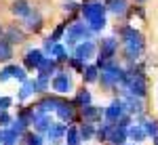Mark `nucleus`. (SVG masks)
<instances>
[{
	"label": "nucleus",
	"instance_id": "1a4fd4ad",
	"mask_svg": "<svg viewBox=\"0 0 158 145\" xmlns=\"http://www.w3.org/2000/svg\"><path fill=\"white\" fill-rule=\"evenodd\" d=\"M21 27H23L25 32H30V34H38V32L44 27V17H42V13L34 6L32 13H30L25 19H21Z\"/></svg>",
	"mask_w": 158,
	"mask_h": 145
},
{
	"label": "nucleus",
	"instance_id": "58836bf2",
	"mask_svg": "<svg viewBox=\"0 0 158 145\" xmlns=\"http://www.w3.org/2000/svg\"><path fill=\"white\" fill-rule=\"evenodd\" d=\"M11 107H13V97H9V95L0 97V111H9Z\"/></svg>",
	"mask_w": 158,
	"mask_h": 145
},
{
	"label": "nucleus",
	"instance_id": "dca6fc26",
	"mask_svg": "<svg viewBox=\"0 0 158 145\" xmlns=\"http://www.w3.org/2000/svg\"><path fill=\"white\" fill-rule=\"evenodd\" d=\"M34 95H36V80L34 78H27L23 84L19 86V91H17V101L19 103H25V101H30Z\"/></svg>",
	"mask_w": 158,
	"mask_h": 145
},
{
	"label": "nucleus",
	"instance_id": "ddd939ff",
	"mask_svg": "<svg viewBox=\"0 0 158 145\" xmlns=\"http://www.w3.org/2000/svg\"><path fill=\"white\" fill-rule=\"evenodd\" d=\"M25 38H27V32H25L21 25L13 23V25H9V27H4V40H6L11 46H15V44H17V46L23 44Z\"/></svg>",
	"mask_w": 158,
	"mask_h": 145
},
{
	"label": "nucleus",
	"instance_id": "f257e3e1",
	"mask_svg": "<svg viewBox=\"0 0 158 145\" xmlns=\"http://www.w3.org/2000/svg\"><path fill=\"white\" fill-rule=\"evenodd\" d=\"M118 34V42H120L122 48V59H124V65H133V63H139L143 50H146V38L139 30H135L133 25L124 23L116 30Z\"/></svg>",
	"mask_w": 158,
	"mask_h": 145
},
{
	"label": "nucleus",
	"instance_id": "f03ea898",
	"mask_svg": "<svg viewBox=\"0 0 158 145\" xmlns=\"http://www.w3.org/2000/svg\"><path fill=\"white\" fill-rule=\"evenodd\" d=\"M106 13H108V6H106L103 0H85L80 4V17L93 34H99L108 25Z\"/></svg>",
	"mask_w": 158,
	"mask_h": 145
},
{
	"label": "nucleus",
	"instance_id": "a878e982",
	"mask_svg": "<svg viewBox=\"0 0 158 145\" xmlns=\"http://www.w3.org/2000/svg\"><path fill=\"white\" fill-rule=\"evenodd\" d=\"M99 80V67L95 63H86L85 72H82V82L85 84H95Z\"/></svg>",
	"mask_w": 158,
	"mask_h": 145
},
{
	"label": "nucleus",
	"instance_id": "b1692460",
	"mask_svg": "<svg viewBox=\"0 0 158 145\" xmlns=\"http://www.w3.org/2000/svg\"><path fill=\"white\" fill-rule=\"evenodd\" d=\"M49 57H53V59L57 61L59 65H65L68 63V59H70V55H68V48H65V44H61V42H55L53 44V48H51Z\"/></svg>",
	"mask_w": 158,
	"mask_h": 145
},
{
	"label": "nucleus",
	"instance_id": "473e14b6",
	"mask_svg": "<svg viewBox=\"0 0 158 145\" xmlns=\"http://www.w3.org/2000/svg\"><path fill=\"white\" fill-rule=\"evenodd\" d=\"M68 25H70V21H63V23H59L53 32L49 34V40H53V42H61L63 40V36H65V30H68Z\"/></svg>",
	"mask_w": 158,
	"mask_h": 145
},
{
	"label": "nucleus",
	"instance_id": "6ab92c4d",
	"mask_svg": "<svg viewBox=\"0 0 158 145\" xmlns=\"http://www.w3.org/2000/svg\"><path fill=\"white\" fill-rule=\"evenodd\" d=\"M127 141H129L127 139V128L112 124L110 135H108V145H127Z\"/></svg>",
	"mask_w": 158,
	"mask_h": 145
},
{
	"label": "nucleus",
	"instance_id": "a211bd4d",
	"mask_svg": "<svg viewBox=\"0 0 158 145\" xmlns=\"http://www.w3.org/2000/svg\"><path fill=\"white\" fill-rule=\"evenodd\" d=\"M127 139H129L131 143L139 145V143H143V141L148 139V135H146V131H143V126H141V124L133 122V124L127 128Z\"/></svg>",
	"mask_w": 158,
	"mask_h": 145
},
{
	"label": "nucleus",
	"instance_id": "cd10ccee",
	"mask_svg": "<svg viewBox=\"0 0 158 145\" xmlns=\"http://www.w3.org/2000/svg\"><path fill=\"white\" fill-rule=\"evenodd\" d=\"M95 124H89V122H80L78 124V133L82 141H95Z\"/></svg>",
	"mask_w": 158,
	"mask_h": 145
},
{
	"label": "nucleus",
	"instance_id": "0eeeda50",
	"mask_svg": "<svg viewBox=\"0 0 158 145\" xmlns=\"http://www.w3.org/2000/svg\"><path fill=\"white\" fill-rule=\"evenodd\" d=\"M72 57H76V59L80 61H91L97 57V42L95 40H85V42H80V44H76V46L72 48Z\"/></svg>",
	"mask_w": 158,
	"mask_h": 145
},
{
	"label": "nucleus",
	"instance_id": "c756f323",
	"mask_svg": "<svg viewBox=\"0 0 158 145\" xmlns=\"http://www.w3.org/2000/svg\"><path fill=\"white\" fill-rule=\"evenodd\" d=\"M21 143H23V145H44V143H47V139H44L42 135L34 133V131L30 128V131L21 137Z\"/></svg>",
	"mask_w": 158,
	"mask_h": 145
},
{
	"label": "nucleus",
	"instance_id": "f8f14e48",
	"mask_svg": "<svg viewBox=\"0 0 158 145\" xmlns=\"http://www.w3.org/2000/svg\"><path fill=\"white\" fill-rule=\"evenodd\" d=\"M53 122H55V120H53V114H42L40 109L34 107V122H32L34 133H38V135H42V137H44Z\"/></svg>",
	"mask_w": 158,
	"mask_h": 145
},
{
	"label": "nucleus",
	"instance_id": "6e6552de",
	"mask_svg": "<svg viewBox=\"0 0 158 145\" xmlns=\"http://www.w3.org/2000/svg\"><path fill=\"white\" fill-rule=\"evenodd\" d=\"M122 116H127V105H124V101H122V99L114 97V99L110 101V105L106 107L103 120H106V122H110V124H116V122L120 120Z\"/></svg>",
	"mask_w": 158,
	"mask_h": 145
},
{
	"label": "nucleus",
	"instance_id": "f704fd0d",
	"mask_svg": "<svg viewBox=\"0 0 158 145\" xmlns=\"http://www.w3.org/2000/svg\"><path fill=\"white\" fill-rule=\"evenodd\" d=\"M85 67H86L85 61L76 59V57H70V59H68V70H74L76 74H82V72H85Z\"/></svg>",
	"mask_w": 158,
	"mask_h": 145
},
{
	"label": "nucleus",
	"instance_id": "5701e85b",
	"mask_svg": "<svg viewBox=\"0 0 158 145\" xmlns=\"http://www.w3.org/2000/svg\"><path fill=\"white\" fill-rule=\"evenodd\" d=\"M15 118L21 120L27 128H32V122H34V105H25V103H21L19 109H17V116H15Z\"/></svg>",
	"mask_w": 158,
	"mask_h": 145
},
{
	"label": "nucleus",
	"instance_id": "c9c22d12",
	"mask_svg": "<svg viewBox=\"0 0 158 145\" xmlns=\"http://www.w3.org/2000/svg\"><path fill=\"white\" fill-rule=\"evenodd\" d=\"M9 128H11L13 133H17L19 137H23V135L27 133V131H30V128L25 126L23 122H21V120H17V118H13V122H11V126H9Z\"/></svg>",
	"mask_w": 158,
	"mask_h": 145
},
{
	"label": "nucleus",
	"instance_id": "a19ab883",
	"mask_svg": "<svg viewBox=\"0 0 158 145\" xmlns=\"http://www.w3.org/2000/svg\"><path fill=\"white\" fill-rule=\"evenodd\" d=\"M0 40H4V25L0 23Z\"/></svg>",
	"mask_w": 158,
	"mask_h": 145
},
{
	"label": "nucleus",
	"instance_id": "4be33fe9",
	"mask_svg": "<svg viewBox=\"0 0 158 145\" xmlns=\"http://www.w3.org/2000/svg\"><path fill=\"white\" fill-rule=\"evenodd\" d=\"M74 105L80 109V107H86V105H91L93 103V95H91V91L89 88H80V91H74V97H72Z\"/></svg>",
	"mask_w": 158,
	"mask_h": 145
},
{
	"label": "nucleus",
	"instance_id": "f3484780",
	"mask_svg": "<svg viewBox=\"0 0 158 145\" xmlns=\"http://www.w3.org/2000/svg\"><path fill=\"white\" fill-rule=\"evenodd\" d=\"M32 2L30 0H13L11 2V13L13 17H17V19H25L30 13H32Z\"/></svg>",
	"mask_w": 158,
	"mask_h": 145
},
{
	"label": "nucleus",
	"instance_id": "c85d7f7f",
	"mask_svg": "<svg viewBox=\"0 0 158 145\" xmlns=\"http://www.w3.org/2000/svg\"><path fill=\"white\" fill-rule=\"evenodd\" d=\"M110 128H112V124L110 122H101V124H97V128H95V141L97 143H108V135H110Z\"/></svg>",
	"mask_w": 158,
	"mask_h": 145
},
{
	"label": "nucleus",
	"instance_id": "37998d69",
	"mask_svg": "<svg viewBox=\"0 0 158 145\" xmlns=\"http://www.w3.org/2000/svg\"><path fill=\"white\" fill-rule=\"evenodd\" d=\"M133 2H137V4H143V2H146V0H133Z\"/></svg>",
	"mask_w": 158,
	"mask_h": 145
},
{
	"label": "nucleus",
	"instance_id": "2eb2a0df",
	"mask_svg": "<svg viewBox=\"0 0 158 145\" xmlns=\"http://www.w3.org/2000/svg\"><path fill=\"white\" fill-rule=\"evenodd\" d=\"M122 101H124V105H127V114L129 116H141L143 111H146V105H143V99H139V97H133V95H124L122 97Z\"/></svg>",
	"mask_w": 158,
	"mask_h": 145
},
{
	"label": "nucleus",
	"instance_id": "72a5a7b5",
	"mask_svg": "<svg viewBox=\"0 0 158 145\" xmlns=\"http://www.w3.org/2000/svg\"><path fill=\"white\" fill-rule=\"evenodd\" d=\"M13 78H15L19 84H23L25 80H27V70H25L23 65H17V63H13Z\"/></svg>",
	"mask_w": 158,
	"mask_h": 145
},
{
	"label": "nucleus",
	"instance_id": "7c9ffc66",
	"mask_svg": "<svg viewBox=\"0 0 158 145\" xmlns=\"http://www.w3.org/2000/svg\"><path fill=\"white\" fill-rule=\"evenodd\" d=\"M15 50L6 40H0V63H13Z\"/></svg>",
	"mask_w": 158,
	"mask_h": 145
},
{
	"label": "nucleus",
	"instance_id": "79ce46f5",
	"mask_svg": "<svg viewBox=\"0 0 158 145\" xmlns=\"http://www.w3.org/2000/svg\"><path fill=\"white\" fill-rule=\"evenodd\" d=\"M152 145H158V135H156V137H152Z\"/></svg>",
	"mask_w": 158,
	"mask_h": 145
},
{
	"label": "nucleus",
	"instance_id": "423d86ee",
	"mask_svg": "<svg viewBox=\"0 0 158 145\" xmlns=\"http://www.w3.org/2000/svg\"><path fill=\"white\" fill-rule=\"evenodd\" d=\"M103 114H106V107L95 105V103H91V105H86V107L78 109V118H80V122H89V124H95V126L103 122Z\"/></svg>",
	"mask_w": 158,
	"mask_h": 145
},
{
	"label": "nucleus",
	"instance_id": "39448f33",
	"mask_svg": "<svg viewBox=\"0 0 158 145\" xmlns=\"http://www.w3.org/2000/svg\"><path fill=\"white\" fill-rule=\"evenodd\" d=\"M55 116L59 118V122L63 124H68V126H72V124H80V118H78V107L74 105L72 99H68V97H63L59 103V107L55 111Z\"/></svg>",
	"mask_w": 158,
	"mask_h": 145
},
{
	"label": "nucleus",
	"instance_id": "a18cd8bd",
	"mask_svg": "<svg viewBox=\"0 0 158 145\" xmlns=\"http://www.w3.org/2000/svg\"><path fill=\"white\" fill-rule=\"evenodd\" d=\"M106 145H108V143H106Z\"/></svg>",
	"mask_w": 158,
	"mask_h": 145
},
{
	"label": "nucleus",
	"instance_id": "9d476101",
	"mask_svg": "<svg viewBox=\"0 0 158 145\" xmlns=\"http://www.w3.org/2000/svg\"><path fill=\"white\" fill-rule=\"evenodd\" d=\"M44 57H47V55L42 53V48H27L25 55L21 57V65H23L27 72H36Z\"/></svg>",
	"mask_w": 158,
	"mask_h": 145
},
{
	"label": "nucleus",
	"instance_id": "412c9836",
	"mask_svg": "<svg viewBox=\"0 0 158 145\" xmlns=\"http://www.w3.org/2000/svg\"><path fill=\"white\" fill-rule=\"evenodd\" d=\"M57 70H59V63L53 59V57H44V59H42V63H40V67L36 70V74L47 76V78H53V76L57 74Z\"/></svg>",
	"mask_w": 158,
	"mask_h": 145
},
{
	"label": "nucleus",
	"instance_id": "393cba45",
	"mask_svg": "<svg viewBox=\"0 0 158 145\" xmlns=\"http://www.w3.org/2000/svg\"><path fill=\"white\" fill-rule=\"evenodd\" d=\"M21 143V137L17 133H13L11 128H0V145H19Z\"/></svg>",
	"mask_w": 158,
	"mask_h": 145
},
{
	"label": "nucleus",
	"instance_id": "aec40b11",
	"mask_svg": "<svg viewBox=\"0 0 158 145\" xmlns=\"http://www.w3.org/2000/svg\"><path fill=\"white\" fill-rule=\"evenodd\" d=\"M106 6H108V13L116 15V17H127V11H129V0H103Z\"/></svg>",
	"mask_w": 158,
	"mask_h": 145
},
{
	"label": "nucleus",
	"instance_id": "7ed1b4c3",
	"mask_svg": "<svg viewBox=\"0 0 158 145\" xmlns=\"http://www.w3.org/2000/svg\"><path fill=\"white\" fill-rule=\"evenodd\" d=\"M93 36H95V34L89 30V25H86L85 21L74 19V21H70L68 30H65V36H63L65 48H74L76 44H80V42H85V40H95Z\"/></svg>",
	"mask_w": 158,
	"mask_h": 145
},
{
	"label": "nucleus",
	"instance_id": "9b49d317",
	"mask_svg": "<svg viewBox=\"0 0 158 145\" xmlns=\"http://www.w3.org/2000/svg\"><path fill=\"white\" fill-rule=\"evenodd\" d=\"M61 99H63V97L55 95V93H47V95H42L36 103H34V107L40 109L42 114H55L57 107H59V103H61Z\"/></svg>",
	"mask_w": 158,
	"mask_h": 145
},
{
	"label": "nucleus",
	"instance_id": "20e7f679",
	"mask_svg": "<svg viewBox=\"0 0 158 145\" xmlns=\"http://www.w3.org/2000/svg\"><path fill=\"white\" fill-rule=\"evenodd\" d=\"M51 88H53L55 95H59V97H65L70 93H74V80H72V74H70L68 67L59 65L57 74L51 78Z\"/></svg>",
	"mask_w": 158,
	"mask_h": 145
},
{
	"label": "nucleus",
	"instance_id": "e433bc0d",
	"mask_svg": "<svg viewBox=\"0 0 158 145\" xmlns=\"http://www.w3.org/2000/svg\"><path fill=\"white\" fill-rule=\"evenodd\" d=\"M11 78H13V63H6V65L0 70V84L9 82Z\"/></svg>",
	"mask_w": 158,
	"mask_h": 145
},
{
	"label": "nucleus",
	"instance_id": "c03bdc74",
	"mask_svg": "<svg viewBox=\"0 0 158 145\" xmlns=\"http://www.w3.org/2000/svg\"><path fill=\"white\" fill-rule=\"evenodd\" d=\"M127 145H135V143H127Z\"/></svg>",
	"mask_w": 158,
	"mask_h": 145
},
{
	"label": "nucleus",
	"instance_id": "4468645a",
	"mask_svg": "<svg viewBox=\"0 0 158 145\" xmlns=\"http://www.w3.org/2000/svg\"><path fill=\"white\" fill-rule=\"evenodd\" d=\"M65 131H68V124H63V122H53L51 124V128L47 131V135H44V139H47V143L51 145H57L61 143L63 139H65Z\"/></svg>",
	"mask_w": 158,
	"mask_h": 145
},
{
	"label": "nucleus",
	"instance_id": "ea45409f",
	"mask_svg": "<svg viewBox=\"0 0 158 145\" xmlns=\"http://www.w3.org/2000/svg\"><path fill=\"white\" fill-rule=\"evenodd\" d=\"M13 122V116L9 111H0V128H6V126H11Z\"/></svg>",
	"mask_w": 158,
	"mask_h": 145
},
{
	"label": "nucleus",
	"instance_id": "bb28decb",
	"mask_svg": "<svg viewBox=\"0 0 158 145\" xmlns=\"http://www.w3.org/2000/svg\"><path fill=\"white\" fill-rule=\"evenodd\" d=\"M63 143H65V145H82V139H80V133H78V124H72V126H68Z\"/></svg>",
	"mask_w": 158,
	"mask_h": 145
},
{
	"label": "nucleus",
	"instance_id": "2f4dec72",
	"mask_svg": "<svg viewBox=\"0 0 158 145\" xmlns=\"http://www.w3.org/2000/svg\"><path fill=\"white\" fill-rule=\"evenodd\" d=\"M34 80H36V93L38 95H47V93H51V78L36 74Z\"/></svg>",
	"mask_w": 158,
	"mask_h": 145
},
{
	"label": "nucleus",
	"instance_id": "4c0bfd02",
	"mask_svg": "<svg viewBox=\"0 0 158 145\" xmlns=\"http://www.w3.org/2000/svg\"><path fill=\"white\" fill-rule=\"evenodd\" d=\"M61 9H63L65 15H74V13H80V4H78V2H74V0H68Z\"/></svg>",
	"mask_w": 158,
	"mask_h": 145
}]
</instances>
